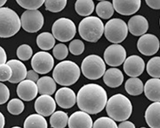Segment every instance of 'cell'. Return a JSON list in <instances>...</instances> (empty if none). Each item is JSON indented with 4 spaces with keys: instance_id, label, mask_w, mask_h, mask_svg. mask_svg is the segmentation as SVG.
Wrapping results in <instances>:
<instances>
[{
    "instance_id": "cell-6",
    "label": "cell",
    "mask_w": 160,
    "mask_h": 128,
    "mask_svg": "<svg viewBox=\"0 0 160 128\" xmlns=\"http://www.w3.org/2000/svg\"><path fill=\"white\" fill-rule=\"evenodd\" d=\"M81 70L85 78L90 80H96L104 76L106 72V64L99 55H90L83 59Z\"/></svg>"
},
{
    "instance_id": "cell-2",
    "label": "cell",
    "mask_w": 160,
    "mask_h": 128,
    "mask_svg": "<svg viewBox=\"0 0 160 128\" xmlns=\"http://www.w3.org/2000/svg\"><path fill=\"white\" fill-rule=\"evenodd\" d=\"M106 110L110 118L113 121L124 122L131 117L132 105L126 96L121 94H117L108 100Z\"/></svg>"
},
{
    "instance_id": "cell-31",
    "label": "cell",
    "mask_w": 160,
    "mask_h": 128,
    "mask_svg": "<svg viewBox=\"0 0 160 128\" xmlns=\"http://www.w3.org/2000/svg\"><path fill=\"white\" fill-rule=\"evenodd\" d=\"M146 70L153 78H160V57L151 58L147 63Z\"/></svg>"
},
{
    "instance_id": "cell-32",
    "label": "cell",
    "mask_w": 160,
    "mask_h": 128,
    "mask_svg": "<svg viewBox=\"0 0 160 128\" xmlns=\"http://www.w3.org/2000/svg\"><path fill=\"white\" fill-rule=\"evenodd\" d=\"M67 0H47L44 5L46 10L52 13H58L63 10L67 5Z\"/></svg>"
},
{
    "instance_id": "cell-12",
    "label": "cell",
    "mask_w": 160,
    "mask_h": 128,
    "mask_svg": "<svg viewBox=\"0 0 160 128\" xmlns=\"http://www.w3.org/2000/svg\"><path fill=\"white\" fill-rule=\"evenodd\" d=\"M160 43L158 38L150 33L141 36L137 42V48L139 52L145 56H152L159 49Z\"/></svg>"
},
{
    "instance_id": "cell-8",
    "label": "cell",
    "mask_w": 160,
    "mask_h": 128,
    "mask_svg": "<svg viewBox=\"0 0 160 128\" xmlns=\"http://www.w3.org/2000/svg\"><path fill=\"white\" fill-rule=\"evenodd\" d=\"M52 33L57 41L62 42H69L76 35V25L71 19L61 17L53 23Z\"/></svg>"
},
{
    "instance_id": "cell-1",
    "label": "cell",
    "mask_w": 160,
    "mask_h": 128,
    "mask_svg": "<svg viewBox=\"0 0 160 128\" xmlns=\"http://www.w3.org/2000/svg\"><path fill=\"white\" fill-rule=\"evenodd\" d=\"M76 101L78 108L90 115H96L103 110L108 101L104 88L96 83L83 85L78 92Z\"/></svg>"
},
{
    "instance_id": "cell-38",
    "label": "cell",
    "mask_w": 160,
    "mask_h": 128,
    "mask_svg": "<svg viewBox=\"0 0 160 128\" xmlns=\"http://www.w3.org/2000/svg\"><path fill=\"white\" fill-rule=\"evenodd\" d=\"M69 49L73 55L78 56L84 52L85 44L81 40L74 39L70 42Z\"/></svg>"
},
{
    "instance_id": "cell-40",
    "label": "cell",
    "mask_w": 160,
    "mask_h": 128,
    "mask_svg": "<svg viewBox=\"0 0 160 128\" xmlns=\"http://www.w3.org/2000/svg\"><path fill=\"white\" fill-rule=\"evenodd\" d=\"M10 90L8 86L0 82V105L5 104L10 97Z\"/></svg>"
},
{
    "instance_id": "cell-47",
    "label": "cell",
    "mask_w": 160,
    "mask_h": 128,
    "mask_svg": "<svg viewBox=\"0 0 160 128\" xmlns=\"http://www.w3.org/2000/svg\"><path fill=\"white\" fill-rule=\"evenodd\" d=\"M11 128H21V127H19V126H14V127H11Z\"/></svg>"
},
{
    "instance_id": "cell-4",
    "label": "cell",
    "mask_w": 160,
    "mask_h": 128,
    "mask_svg": "<svg viewBox=\"0 0 160 128\" xmlns=\"http://www.w3.org/2000/svg\"><path fill=\"white\" fill-rule=\"evenodd\" d=\"M104 26L101 19L96 16H88L79 24L78 32L83 40L89 42H97L104 33Z\"/></svg>"
},
{
    "instance_id": "cell-30",
    "label": "cell",
    "mask_w": 160,
    "mask_h": 128,
    "mask_svg": "<svg viewBox=\"0 0 160 128\" xmlns=\"http://www.w3.org/2000/svg\"><path fill=\"white\" fill-rule=\"evenodd\" d=\"M98 16L103 19L111 18L114 14V8L112 3L108 1H102L98 3L96 7Z\"/></svg>"
},
{
    "instance_id": "cell-25",
    "label": "cell",
    "mask_w": 160,
    "mask_h": 128,
    "mask_svg": "<svg viewBox=\"0 0 160 128\" xmlns=\"http://www.w3.org/2000/svg\"><path fill=\"white\" fill-rule=\"evenodd\" d=\"M38 47L44 51H49L55 47V38L49 32H42L37 37Z\"/></svg>"
},
{
    "instance_id": "cell-43",
    "label": "cell",
    "mask_w": 160,
    "mask_h": 128,
    "mask_svg": "<svg viewBox=\"0 0 160 128\" xmlns=\"http://www.w3.org/2000/svg\"><path fill=\"white\" fill-rule=\"evenodd\" d=\"M7 60V56L5 50L0 46V65L5 63Z\"/></svg>"
},
{
    "instance_id": "cell-29",
    "label": "cell",
    "mask_w": 160,
    "mask_h": 128,
    "mask_svg": "<svg viewBox=\"0 0 160 128\" xmlns=\"http://www.w3.org/2000/svg\"><path fill=\"white\" fill-rule=\"evenodd\" d=\"M68 114L63 111L53 113L49 119V123L52 128H65L68 124Z\"/></svg>"
},
{
    "instance_id": "cell-3",
    "label": "cell",
    "mask_w": 160,
    "mask_h": 128,
    "mask_svg": "<svg viewBox=\"0 0 160 128\" xmlns=\"http://www.w3.org/2000/svg\"><path fill=\"white\" fill-rule=\"evenodd\" d=\"M80 74L81 71L75 62L64 60L55 66L52 72V78L57 83L67 87L76 83Z\"/></svg>"
},
{
    "instance_id": "cell-45",
    "label": "cell",
    "mask_w": 160,
    "mask_h": 128,
    "mask_svg": "<svg viewBox=\"0 0 160 128\" xmlns=\"http://www.w3.org/2000/svg\"><path fill=\"white\" fill-rule=\"evenodd\" d=\"M5 126V118L3 114L0 111V128H4Z\"/></svg>"
},
{
    "instance_id": "cell-16",
    "label": "cell",
    "mask_w": 160,
    "mask_h": 128,
    "mask_svg": "<svg viewBox=\"0 0 160 128\" xmlns=\"http://www.w3.org/2000/svg\"><path fill=\"white\" fill-rule=\"evenodd\" d=\"M112 3L115 11L122 16L134 14L141 7L140 0H113Z\"/></svg>"
},
{
    "instance_id": "cell-44",
    "label": "cell",
    "mask_w": 160,
    "mask_h": 128,
    "mask_svg": "<svg viewBox=\"0 0 160 128\" xmlns=\"http://www.w3.org/2000/svg\"><path fill=\"white\" fill-rule=\"evenodd\" d=\"M118 128H136L135 125L131 121H126L120 124Z\"/></svg>"
},
{
    "instance_id": "cell-18",
    "label": "cell",
    "mask_w": 160,
    "mask_h": 128,
    "mask_svg": "<svg viewBox=\"0 0 160 128\" xmlns=\"http://www.w3.org/2000/svg\"><path fill=\"white\" fill-rule=\"evenodd\" d=\"M149 27L148 19L141 15L132 16L128 21V30L132 35L142 36L148 32Z\"/></svg>"
},
{
    "instance_id": "cell-27",
    "label": "cell",
    "mask_w": 160,
    "mask_h": 128,
    "mask_svg": "<svg viewBox=\"0 0 160 128\" xmlns=\"http://www.w3.org/2000/svg\"><path fill=\"white\" fill-rule=\"evenodd\" d=\"M24 128H48V122L44 117L39 114H32L24 122Z\"/></svg>"
},
{
    "instance_id": "cell-39",
    "label": "cell",
    "mask_w": 160,
    "mask_h": 128,
    "mask_svg": "<svg viewBox=\"0 0 160 128\" xmlns=\"http://www.w3.org/2000/svg\"><path fill=\"white\" fill-rule=\"evenodd\" d=\"M12 76V69L7 63L0 65V81H8Z\"/></svg>"
},
{
    "instance_id": "cell-35",
    "label": "cell",
    "mask_w": 160,
    "mask_h": 128,
    "mask_svg": "<svg viewBox=\"0 0 160 128\" xmlns=\"http://www.w3.org/2000/svg\"><path fill=\"white\" fill-rule=\"evenodd\" d=\"M33 55V49L28 44H22L17 49V56L20 60L27 61Z\"/></svg>"
},
{
    "instance_id": "cell-33",
    "label": "cell",
    "mask_w": 160,
    "mask_h": 128,
    "mask_svg": "<svg viewBox=\"0 0 160 128\" xmlns=\"http://www.w3.org/2000/svg\"><path fill=\"white\" fill-rule=\"evenodd\" d=\"M8 111L13 115H18L22 113L24 110V105L22 100L14 98L11 99L7 105Z\"/></svg>"
},
{
    "instance_id": "cell-14",
    "label": "cell",
    "mask_w": 160,
    "mask_h": 128,
    "mask_svg": "<svg viewBox=\"0 0 160 128\" xmlns=\"http://www.w3.org/2000/svg\"><path fill=\"white\" fill-rule=\"evenodd\" d=\"M34 107L38 114L43 117H49L55 112L57 103L51 96L41 95L36 99Z\"/></svg>"
},
{
    "instance_id": "cell-21",
    "label": "cell",
    "mask_w": 160,
    "mask_h": 128,
    "mask_svg": "<svg viewBox=\"0 0 160 128\" xmlns=\"http://www.w3.org/2000/svg\"><path fill=\"white\" fill-rule=\"evenodd\" d=\"M145 119L151 128H160V102H154L148 107Z\"/></svg>"
},
{
    "instance_id": "cell-5",
    "label": "cell",
    "mask_w": 160,
    "mask_h": 128,
    "mask_svg": "<svg viewBox=\"0 0 160 128\" xmlns=\"http://www.w3.org/2000/svg\"><path fill=\"white\" fill-rule=\"evenodd\" d=\"M21 27V19L14 10L8 7L0 8V38L14 36Z\"/></svg>"
},
{
    "instance_id": "cell-23",
    "label": "cell",
    "mask_w": 160,
    "mask_h": 128,
    "mask_svg": "<svg viewBox=\"0 0 160 128\" xmlns=\"http://www.w3.org/2000/svg\"><path fill=\"white\" fill-rule=\"evenodd\" d=\"M144 94L149 100L160 102V79L152 78L146 81L143 86Z\"/></svg>"
},
{
    "instance_id": "cell-19",
    "label": "cell",
    "mask_w": 160,
    "mask_h": 128,
    "mask_svg": "<svg viewBox=\"0 0 160 128\" xmlns=\"http://www.w3.org/2000/svg\"><path fill=\"white\" fill-rule=\"evenodd\" d=\"M69 128H92L93 121L90 115L83 111L73 113L68 121Z\"/></svg>"
},
{
    "instance_id": "cell-36",
    "label": "cell",
    "mask_w": 160,
    "mask_h": 128,
    "mask_svg": "<svg viewBox=\"0 0 160 128\" xmlns=\"http://www.w3.org/2000/svg\"><path fill=\"white\" fill-rule=\"evenodd\" d=\"M92 128H118V126L111 118L102 117L94 122Z\"/></svg>"
},
{
    "instance_id": "cell-42",
    "label": "cell",
    "mask_w": 160,
    "mask_h": 128,
    "mask_svg": "<svg viewBox=\"0 0 160 128\" xmlns=\"http://www.w3.org/2000/svg\"><path fill=\"white\" fill-rule=\"evenodd\" d=\"M146 4L148 5L150 8L154 9V10H159L160 9V0H154V1H151V0H146L145 1Z\"/></svg>"
},
{
    "instance_id": "cell-9",
    "label": "cell",
    "mask_w": 160,
    "mask_h": 128,
    "mask_svg": "<svg viewBox=\"0 0 160 128\" xmlns=\"http://www.w3.org/2000/svg\"><path fill=\"white\" fill-rule=\"evenodd\" d=\"M21 27L26 32L33 33L41 30L44 23V18L41 11L26 10L21 17Z\"/></svg>"
},
{
    "instance_id": "cell-7",
    "label": "cell",
    "mask_w": 160,
    "mask_h": 128,
    "mask_svg": "<svg viewBox=\"0 0 160 128\" xmlns=\"http://www.w3.org/2000/svg\"><path fill=\"white\" fill-rule=\"evenodd\" d=\"M104 33L106 38L109 42L118 44L122 42L128 36V25L121 19L113 18L106 23Z\"/></svg>"
},
{
    "instance_id": "cell-17",
    "label": "cell",
    "mask_w": 160,
    "mask_h": 128,
    "mask_svg": "<svg viewBox=\"0 0 160 128\" xmlns=\"http://www.w3.org/2000/svg\"><path fill=\"white\" fill-rule=\"evenodd\" d=\"M38 93V87L36 83L24 80L20 82L17 87L18 97L23 101H30L33 100Z\"/></svg>"
},
{
    "instance_id": "cell-24",
    "label": "cell",
    "mask_w": 160,
    "mask_h": 128,
    "mask_svg": "<svg viewBox=\"0 0 160 128\" xmlns=\"http://www.w3.org/2000/svg\"><path fill=\"white\" fill-rule=\"evenodd\" d=\"M38 93L41 95H52L57 90V83L50 76H43L37 81Z\"/></svg>"
},
{
    "instance_id": "cell-26",
    "label": "cell",
    "mask_w": 160,
    "mask_h": 128,
    "mask_svg": "<svg viewBox=\"0 0 160 128\" xmlns=\"http://www.w3.org/2000/svg\"><path fill=\"white\" fill-rule=\"evenodd\" d=\"M94 2L92 0H78L75 3V10L81 16L88 17L94 12Z\"/></svg>"
},
{
    "instance_id": "cell-15",
    "label": "cell",
    "mask_w": 160,
    "mask_h": 128,
    "mask_svg": "<svg viewBox=\"0 0 160 128\" xmlns=\"http://www.w3.org/2000/svg\"><path fill=\"white\" fill-rule=\"evenodd\" d=\"M55 101L62 108L69 109L76 102V95L72 90L68 87L58 89L55 94Z\"/></svg>"
},
{
    "instance_id": "cell-48",
    "label": "cell",
    "mask_w": 160,
    "mask_h": 128,
    "mask_svg": "<svg viewBox=\"0 0 160 128\" xmlns=\"http://www.w3.org/2000/svg\"><path fill=\"white\" fill-rule=\"evenodd\" d=\"M140 128H147V127H140Z\"/></svg>"
},
{
    "instance_id": "cell-13",
    "label": "cell",
    "mask_w": 160,
    "mask_h": 128,
    "mask_svg": "<svg viewBox=\"0 0 160 128\" xmlns=\"http://www.w3.org/2000/svg\"><path fill=\"white\" fill-rule=\"evenodd\" d=\"M145 67V62L142 58L138 55H131L124 61L123 69L128 76L137 78L143 72Z\"/></svg>"
},
{
    "instance_id": "cell-20",
    "label": "cell",
    "mask_w": 160,
    "mask_h": 128,
    "mask_svg": "<svg viewBox=\"0 0 160 128\" xmlns=\"http://www.w3.org/2000/svg\"><path fill=\"white\" fill-rule=\"evenodd\" d=\"M12 69V76L8 81L11 83H18L24 80L27 76V69L24 64L19 60L12 59L7 63Z\"/></svg>"
},
{
    "instance_id": "cell-46",
    "label": "cell",
    "mask_w": 160,
    "mask_h": 128,
    "mask_svg": "<svg viewBox=\"0 0 160 128\" xmlns=\"http://www.w3.org/2000/svg\"><path fill=\"white\" fill-rule=\"evenodd\" d=\"M7 3L6 0H0V8H2V7L5 5V3Z\"/></svg>"
},
{
    "instance_id": "cell-34",
    "label": "cell",
    "mask_w": 160,
    "mask_h": 128,
    "mask_svg": "<svg viewBox=\"0 0 160 128\" xmlns=\"http://www.w3.org/2000/svg\"><path fill=\"white\" fill-rule=\"evenodd\" d=\"M16 2L22 8L27 10H37L44 4V0H17Z\"/></svg>"
},
{
    "instance_id": "cell-37",
    "label": "cell",
    "mask_w": 160,
    "mask_h": 128,
    "mask_svg": "<svg viewBox=\"0 0 160 128\" xmlns=\"http://www.w3.org/2000/svg\"><path fill=\"white\" fill-rule=\"evenodd\" d=\"M52 54L57 60H63L68 57L69 55V49L65 44L60 43L53 47Z\"/></svg>"
},
{
    "instance_id": "cell-11",
    "label": "cell",
    "mask_w": 160,
    "mask_h": 128,
    "mask_svg": "<svg viewBox=\"0 0 160 128\" xmlns=\"http://www.w3.org/2000/svg\"><path fill=\"white\" fill-rule=\"evenodd\" d=\"M104 59L110 66H120L126 59V51L121 44H112L105 49Z\"/></svg>"
},
{
    "instance_id": "cell-10",
    "label": "cell",
    "mask_w": 160,
    "mask_h": 128,
    "mask_svg": "<svg viewBox=\"0 0 160 128\" xmlns=\"http://www.w3.org/2000/svg\"><path fill=\"white\" fill-rule=\"evenodd\" d=\"M55 61L52 56L46 51H38L32 57V67L37 74L49 73L54 67Z\"/></svg>"
},
{
    "instance_id": "cell-49",
    "label": "cell",
    "mask_w": 160,
    "mask_h": 128,
    "mask_svg": "<svg viewBox=\"0 0 160 128\" xmlns=\"http://www.w3.org/2000/svg\"><path fill=\"white\" fill-rule=\"evenodd\" d=\"M159 25H160V19H159Z\"/></svg>"
},
{
    "instance_id": "cell-28",
    "label": "cell",
    "mask_w": 160,
    "mask_h": 128,
    "mask_svg": "<svg viewBox=\"0 0 160 128\" xmlns=\"http://www.w3.org/2000/svg\"><path fill=\"white\" fill-rule=\"evenodd\" d=\"M125 89L127 93L131 96H139L143 92V84L138 78H131L126 81Z\"/></svg>"
},
{
    "instance_id": "cell-22",
    "label": "cell",
    "mask_w": 160,
    "mask_h": 128,
    "mask_svg": "<svg viewBox=\"0 0 160 128\" xmlns=\"http://www.w3.org/2000/svg\"><path fill=\"white\" fill-rule=\"evenodd\" d=\"M122 72L117 68H110L106 71L103 76L104 83L110 88H117L124 81Z\"/></svg>"
},
{
    "instance_id": "cell-41",
    "label": "cell",
    "mask_w": 160,
    "mask_h": 128,
    "mask_svg": "<svg viewBox=\"0 0 160 128\" xmlns=\"http://www.w3.org/2000/svg\"><path fill=\"white\" fill-rule=\"evenodd\" d=\"M26 79L36 83V82H37V81L39 79V76H38V74L35 71L30 70L27 72Z\"/></svg>"
}]
</instances>
